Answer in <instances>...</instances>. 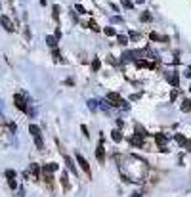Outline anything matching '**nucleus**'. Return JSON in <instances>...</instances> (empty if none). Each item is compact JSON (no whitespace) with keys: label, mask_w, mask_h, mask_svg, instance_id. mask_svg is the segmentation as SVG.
I'll list each match as a JSON object with an SVG mask.
<instances>
[{"label":"nucleus","mask_w":191,"mask_h":197,"mask_svg":"<svg viewBox=\"0 0 191 197\" xmlns=\"http://www.w3.org/2000/svg\"><path fill=\"white\" fill-rule=\"evenodd\" d=\"M15 128H17L15 123H10V130H12V132H15Z\"/></svg>","instance_id":"obj_31"},{"label":"nucleus","mask_w":191,"mask_h":197,"mask_svg":"<svg viewBox=\"0 0 191 197\" xmlns=\"http://www.w3.org/2000/svg\"><path fill=\"white\" fill-rule=\"evenodd\" d=\"M98 103H99V109H103V111H111V105L105 100H98Z\"/></svg>","instance_id":"obj_9"},{"label":"nucleus","mask_w":191,"mask_h":197,"mask_svg":"<svg viewBox=\"0 0 191 197\" xmlns=\"http://www.w3.org/2000/svg\"><path fill=\"white\" fill-rule=\"evenodd\" d=\"M117 38H119V42H120V44H126V42H128V38H126V37H122V35H119Z\"/></svg>","instance_id":"obj_25"},{"label":"nucleus","mask_w":191,"mask_h":197,"mask_svg":"<svg viewBox=\"0 0 191 197\" xmlns=\"http://www.w3.org/2000/svg\"><path fill=\"white\" fill-rule=\"evenodd\" d=\"M80 130H82V134H84V136H86V138H88V128H86V126H84V125H82V126H80Z\"/></svg>","instance_id":"obj_30"},{"label":"nucleus","mask_w":191,"mask_h":197,"mask_svg":"<svg viewBox=\"0 0 191 197\" xmlns=\"http://www.w3.org/2000/svg\"><path fill=\"white\" fill-rule=\"evenodd\" d=\"M46 42H48V46L50 48H55V44H58V38H55V37H46Z\"/></svg>","instance_id":"obj_10"},{"label":"nucleus","mask_w":191,"mask_h":197,"mask_svg":"<svg viewBox=\"0 0 191 197\" xmlns=\"http://www.w3.org/2000/svg\"><path fill=\"white\" fill-rule=\"evenodd\" d=\"M4 176H6L8 180H14V178H15V172H14L12 169H10V170H6V172H4Z\"/></svg>","instance_id":"obj_17"},{"label":"nucleus","mask_w":191,"mask_h":197,"mask_svg":"<svg viewBox=\"0 0 191 197\" xmlns=\"http://www.w3.org/2000/svg\"><path fill=\"white\" fill-rule=\"evenodd\" d=\"M176 142H178V144H182V146H185V144H187V140H185L182 134H176Z\"/></svg>","instance_id":"obj_19"},{"label":"nucleus","mask_w":191,"mask_h":197,"mask_svg":"<svg viewBox=\"0 0 191 197\" xmlns=\"http://www.w3.org/2000/svg\"><path fill=\"white\" fill-rule=\"evenodd\" d=\"M107 100L113 103V105H120L122 109H128V103L122 102V98H120L119 94H115V92H109V94H107Z\"/></svg>","instance_id":"obj_1"},{"label":"nucleus","mask_w":191,"mask_h":197,"mask_svg":"<svg viewBox=\"0 0 191 197\" xmlns=\"http://www.w3.org/2000/svg\"><path fill=\"white\" fill-rule=\"evenodd\" d=\"M35 144H37V147H40V149L44 147V142H42V138H40V134H38V136H35Z\"/></svg>","instance_id":"obj_18"},{"label":"nucleus","mask_w":191,"mask_h":197,"mask_svg":"<svg viewBox=\"0 0 191 197\" xmlns=\"http://www.w3.org/2000/svg\"><path fill=\"white\" fill-rule=\"evenodd\" d=\"M42 170L44 172H55V170H58V165H55V163H48V165H44Z\"/></svg>","instance_id":"obj_6"},{"label":"nucleus","mask_w":191,"mask_h":197,"mask_svg":"<svg viewBox=\"0 0 191 197\" xmlns=\"http://www.w3.org/2000/svg\"><path fill=\"white\" fill-rule=\"evenodd\" d=\"M151 38H153L155 42H161V40H163V42H166V40H168L166 37H159V35H157V33H151Z\"/></svg>","instance_id":"obj_14"},{"label":"nucleus","mask_w":191,"mask_h":197,"mask_svg":"<svg viewBox=\"0 0 191 197\" xmlns=\"http://www.w3.org/2000/svg\"><path fill=\"white\" fill-rule=\"evenodd\" d=\"M103 33H105L107 37H113V35H115V29H113V27H105V29H103Z\"/></svg>","instance_id":"obj_20"},{"label":"nucleus","mask_w":191,"mask_h":197,"mask_svg":"<svg viewBox=\"0 0 191 197\" xmlns=\"http://www.w3.org/2000/svg\"><path fill=\"white\" fill-rule=\"evenodd\" d=\"M143 134L141 132H138V134H134L132 138H130V144L134 146V147H143V138H141Z\"/></svg>","instance_id":"obj_2"},{"label":"nucleus","mask_w":191,"mask_h":197,"mask_svg":"<svg viewBox=\"0 0 191 197\" xmlns=\"http://www.w3.org/2000/svg\"><path fill=\"white\" fill-rule=\"evenodd\" d=\"M58 15H59V6H54V17L58 19Z\"/></svg>","instance_id":"obj_28"},{"label":"nucleus","mask_w":191,"mask_h":197,"mask_svg":"<svg viewBox=\"0 0 191 197\" xmlns=\"http://www.w3.org/2000/svg\"><path fill=\"white\" fill-rule=\"evenodd\" d=\"M111 138H113L115 142H120V140H122V132L117 128V130H113V132H111Z\"/></svg>","instance_id":"obj_8"},{"label":"nucleus","mask_w":191,"mask_h":197,"mask_svg":"<svg viewBox=\"0 0 191 197\" xmlns=\"http://www.w3.org/2000/svg\"><path fill=\"white\" fill-rule=\"evenodd\" d=\"M65 163H67V167L71 169V172H73V174H76V169H75V165H73V161H71L69 157H65Z\"/></svg>","instance_id":"obj_16"},{"label":"nucleus","mask_w":191,"mask_h":197,"mask_svg":"<svg viewBox=\"0 0 191 197\" xmlns=\"http://www.w3.org/2000/svg\"><path fill=\"white\" fill-rule=\"evenodd\" d=\"M10 182V188H12V190H17V184H15V180H8Z\"/></svg>","instance_id":"obj_29"},{"label":"nucleus","mask_w":191,"mask_h":197,"mask_svg":"<svg viewBox=\"0 0 191 197\" xmlns=\"http://www.w3.org/2000/svg\"><path fill=\"white\" fill-rule=\"evenodd\" d=\"M92 67H94V71L99 69V59H94V61H92Z\"/></svg>","instance_id":"obj_26"},{"label":"nucleus","mask_w":191,"mask_h":197,"mask_svg":"<svg viewBox=\"0 0 191 197\" xmlns=\"http://www.w3.org/2000/svg\"><path fill=\"white\" fill-rule=\"evenodd\" d=\"M15 105H17V109H19V111H27V102L23 100V96H21V94H15Z\"/></svg>","instance_id":"obj_3"},{"label":"nucleus","mask_w":191,"mask_h":197,"mask_svg":"<svg viewBox=\"0 0 191 197\" xmlns=\"http://www.w3.org/2000/svg\"><path fill=\"white\" fill-rule=\"evenodd\" d=\"M166 77H168V81H170L172 86H178V73H176V71H174L172 75H166Z\"/></svg>","instance_id":"obj_7"},{"label":"nucleus","mask_w":191,"mask_h":197,"mask_svg":"<svg viewBox=\"0 0 191 197\" xmlns=\"http://www.w3.org/2000/svg\"><path fill=\"white\" fill-rule=\"evenodd\" d=\"M189 90H191V86H189Z\"/></svg>","instance_id":"obj_35"},{"label":"nucleus","mask_w":191,"mask_h":197,"mask_svg":"<svg viewBox=\"0 0 191 197\" xmlns=\"http://www.w3.org/2000/svg\"><path fill=\"white\" fill-rule=\"evenodd\" d=\"M189 69H191V67H189Z\"/></svg>","instance_id":"obj_36"},{"label":"nucleus","mask_w":191,"mask_h":197,"mask_svg":"<svg viewBox=\"0 0 191 197\" xmlns=\"http://www.w3.org/2000/svg\"><path fill=\"white\" fill-rule=\"evenodd\" d=\"M130 38L132 40H140V35H138L136 31H130Z\"/></svg>","instance_id":"obj_24"},{"label":"nucleus","mask_w":191,"mask_h":197,"mask_svg":"<svg viewBox=\"0 0 191 197\" xmlns=\"http://www.w3.org/2000/svg\"><path fill=\"white\" fill-rule=\"evenodd\" d=\"M31 172H35V174H38V172H40V167L37 165V163H33V165H31Z\"/></svg>","instance_id":"obj_22"},{"label":"nucleus","mask_w":191,"mask_h":197,"mask_svg":"<svg viewBox=\"0 0 191 197\" xmlns=\"http://www.w3.org/2000/svg\"><path fill=\"white\" fill-rule=\"evenodd\" d=\"M86 103H88V107L92 109V111H96V109H99V103H98V100H88Z\"/></svg>","instance_id":"obj_12"},{"label":"nucleus","mask_w":191,"mask_h":197,"mask_svg":"<svg viewBox=\"0 0 191 197\" xmlns=\"http://www.w3.org/2000/svg\"><path fill=\"white\" fill-rule=\"evenodd\" d=\"M143 195V191H136V193H132V197H141Z\"/></svg>","instance_id":"obj_32"},{"label":"nucleus","mask_w":191,"mask_h":197,"mask_svg":"<svg viewBox=\"0 0 191 197\" xmlns=\"http://www.w3.org/2000/svg\"><path fill=\"white\" fill-rule=\"evenodd\" d=\"M155 140H157V144H159V146H164V144H166V136H164V134H157Z\"/></svg>","instance_id":"obj_13"},{"label":"nucleus","mask_w":191,"mask_h":197,"mask_svg":"<svg viewBox=\"0 0 191 197\" xmlns=\"http://www.w3.org/2000/svg\"><path fill=\"white\" fill-rule=\"evenodd\" d=\"M76 161H78V165H80V169H82L86 174H90V165H88V161L80 155V153H76Z\"/></svg>","instance_id":"obj_4"},{"label":"nucleus","mask_w":191,"mask_h":197,"mask_svg":"<svg viewBox=\"0 0 191 197\" xmlns=\"http://www.w3.org/2000/svg\"><path fill=\"white\" fill-rule=\"evenodd\" d=\"M189 109H191V102H189V100H185V102L182 103V111H189Z\"/></svg>","instance_id":"obj_21"},{"label":"nucleus","mask_w":191,"mask_h":197,"mask_svg":"<svg viewBox=\"0 0 191 197\" xmlns=\"http://www.w3.org/2000/svg\"><path fill=\"white\" fill-rule=\"evenodd\" d=\"M2 27L4 29H8V31H12L14 27H12V23H10V19L6 17V15H2Z\"/></svg>","instance_id":"obj_11"},{"label":"nucleus","mask_w":191,"mask_h":197,"mask_svg":"<svg viewBox=\"0 0 191 197\" xmlns=\"http://www.w3.org/2000/svg\"><path fill=\"white\" fill-rule=\"evenodd\" d=\"M185 77H189V79H191V69H189V71H185Z\"/></svg>","instance_id":"obj_34"},{"label":"nucleus","mask_w":191,"mask_h":197,"mask_svg":"<svg viewBox=\"0 0 191 197\" xmlns=\"http://www.w3.org/2000/svg\"><path fill=\"white\" fill-rule=\"evenodd\" d=\"M185 147H187V149L191 151V142H187V144H185Z\"/></svg>","instance_id":"obj_33"},{"label":"nucleus","mask_w":191,"mask_h":197,"mask_svg":"<svg viewBox=\"0 0 191 197\" xmlns=\"http://www.w3.org/2000/svg\"><path fill=\"white\" fill-rule=\"evenodd\" d=\"M75 8H76V12H78V14H84V12H86V10H84V8H82L80 4H76Z\"/></svg>","instance_id":"obj_27"},{"label":"nucleus","mask_w":191,"mask_h":197,"mask_svg":"<svg viewBox=\"0 0 191 197\" xmlns=\"http://www.w3.org/2000/svg\"><path fill=\"white\" fill-rule=\"evenodd\" d=\"M96 157H98L99 163H103V161H105V149H103V146H98V149H96Z\"/></svg>","instance_id":"obj_5"},{"label":"nucleus","mask_w":191,"mask_h":197,"mask_svg":"<svg viewBox=\"0 0 191 197\" xmlns=\"http://www.w3.org/2000/svg\"><path fill=\"white\" fill-rule=\"evenodd\" d=\"M122 6H124L126 10H132V8H134V4L130 2V0H122Z\"/></svg>","instance_id":"obj_23"},{"label":"nucleus","mask_w":191,"mask_h":197,"mask_svg":"<svg viewBox=\"0 0 191 197\" xmlns=\"http://www.w3.org/2000/svg\"><path fill=\"white\" fill-rule=\"evenodd\" d=\"M29 132H31L33 136H38V134H40V130H38L37 125H31V126H29Z\"/></svg>","instance_id":"obj_15"}]
</instances>
